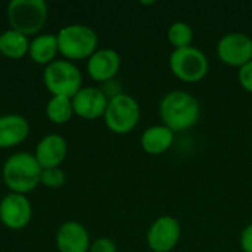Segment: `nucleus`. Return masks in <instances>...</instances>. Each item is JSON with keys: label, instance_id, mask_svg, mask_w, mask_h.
<instances>
[{"label": "nucleus", "instance_id": "obj_1", "mask_svg": "<svg viewBox=\"0 0 252 252\" xmlns=\"http://www.w3.org/2000/svg\"><path fill=\"white\" fill-rule=\"evenodd\" d=\"M158 111L162 124L176 134L189 131L201 118L199 100L190 92L180 89L165 93L159 102Z\"/></svg>", "mask_w": 252, "mask_h": 252}, {"label": "nucleus", "instance_id": "obj_2", "mask_svg": "<svg viewBox=\"0 0 252 252\" xmlns=\"http://www.w3.org/2000/svg\"><path fill=\"white\" fill-rule=\"evenodd\" d=\"M41 171L43 168L37 162L34 154L18 152L6 159L3 164L1 176L10 192L25 195L38 186Z\"/></svg>", "mask_w": 252, "mask_h": 252}, {"label": "nucleus", "instance_id": "obj_3", "mask_svg": "<svg viewBox=\"0 0 252 252\" xmlns=\"http://www.w3.org/2000/svg\"><path fill=\"white\" fill-rule=\"evenodd\" d=\"M56 38L59 53H62L66 61L89 59L97 50L99 44L96 31L83 24H72L63 27L58 32Z\"/></svg>", "mask_w": 252, "mask_h": 252}, {"label": "nucleus", "instance_id": "obj_4", "mask_svg": "<svg viewBox=\"0 0 252 252\" xmlns=\"http://www.w3.org/2000/svg\"><path fill=\"white\" fill-rule=\"evenodd\" d=\"M168 66L179 81L195 84L208 75L210 61L201 49L192 44L189 47L173 50L168 58Z\"/></svg>", "mask_w": 252, "mask_h": 252}, {"label": "nucleus", "instance_id": "obj_5", "mask_svg": "<svg viewBox=\"0 0 252 252\" xmlns=\"http://www.w3.org/2000/svg\"><path fill=\"white\" fill-rule=\"evenodd\" d=\"M6 13L12 30L24 35H32L44 27L49 7L44 0H12Z\"/></svg>", "mask_w": 252, "mask_h": 252}, {"label": "nucleus", "instance_id": "obj_6", "mask_svg": "<svg viewBox=\"0 0 252 252\" xmlns=\"http://www.w3.org/2000/svg\"><path fill=\"white\" fill-rule=\"evenodd\" d=\"M140 118L142 109L139 102L127 93H121L109 99L103 115L108 130L115 134L131 133L139 126Z\"/></svg>", "mask_w": 252, "mask_h": 252}, {"label": "nucleus", "instance_id": "obj_7", "mask_svg": "<svg viewBox=\"0 0 252 252\" xmlns=\"http://www.w3.org/2000/svg\"><path fill=\"white\" fill-rule=\"evenodd\" d=\"M46 89L53 96H65L72 99L83 87V74L71 61L55 59L43 72Z\"/></svg>", "mask_w": 252, "mask_h": 252}, {"label": "nucleus", "instance_id": "obj_8", "mask_svg": "<svg viewBox=\"0 0 252 252\" xmlns=\"http://www.w3.org/2000/svg\"><path fill=\"white\" fill-rule=\"evenodd\" d=\"M216 53L224 65L239 69L252 61V37L241 31L227 32L217 41Z\"/></svg>", "mask_w": 252, "mask_h": 252}, {"label": "nucleus", "instance_id": "obj_9", "mask_svg": "<svg viewBox=\"0 0 252 252\" xmlns=\"http://www.w3.org/2000/svg\"><path fill=\"white\" fill-rule=\"evenodd\" d=\"M182 239V224L173 216H161L155 219L148 232L146 244L152 252H171Z\"/></svg>", "mask_w": 252, "mask_h": 252}, {"label": "nucleus", "instance_id": "obj_10", "mask_svg": "<svg viewBox=\"0 0 252 252\" xmlns=\"http://www.w3.org/2000/svg\"><path fill=\"white\" fill-rule=\"evenodd\" d=\"M31 217L32 207L25 195L10 192L0 201V221L4 227L21 230L31 221Z\"/></svg>", "mask_w": 252, "mask_h": 252}, {"label": "nucleus", "instance_id": "obj_11", "mask_svg": "<svg viewBox=\"0 0 252 252\" xmlns=\"http://www.w3.org/2000/svg\"><path fill=\"white\" fill-rule=\"evenodd\" d=\"M74 114L83 120L103 118L109 99L99 87H81L71 99Z\"/></svg>", "mask_w": 252, "mask_h": 252}, {"label": "nucleus", "instance_id": "obj_12", "mask_svg": "<svg viewBox=\"0 0 252 252\" xmlns=\"http://www.w3.org/2000/svg\"><path fill=\"white\" fill-rule=\"evenodd\" d=\"M121 69V56L117 50L105 47L97 49L87 59V74L97 83H106L115 80Z\"/></svg>", "mask_w": 252, "mask_h": 252}, {"label": "nucleus", "instance_id": "obj_13", "mask_svg": "<svg viewBox=\"0 0 252 252\" xmlns=\"http://www.w3.org/2000/svg\"><path fill=\"white\" fill-rule=\"evenodd\" d=\"M92 245L89 230L78 221H65L56 232L59 252H89Z\"/></svg>", "mask_w": 252, "mask_h": 252}, {"label": "nucleus", "instance_id": "obj_14", "mask_svg": "<svg viewBox=\"0 0 252 252\" xmlns=\"http://www.w3.org/2000/svg\"><path fill=\"white\" fill-rule=\"evenodd\" d=\"M68 154V143L61 134L44 136L35 148L34 157L43 170L56 168L62 164Z\"/></svg>", "mask_w": 252, "mask_h": 252}, {"label": "nucleus", "instance_id": "obj_15", "mask_svg": "<svg viewBox=\"0 0 252 252\" xmlns=\"http://www.w3.org/2000/svg\"><path fill=\"white\" fill-rule=\"evenodd\" d=\"M176 140V133L171 131L167 126L161 124H154L148 127L142 136H140V146L143 152L152 157L162 155L168 152Z\"/></svg>", "mask_w": 252, "mask_h": 252}, {"label": "nucleus", "instance_id": "obj_16", "mask_svg": "<svg viewBox=\"0 0 252 252\" xmlns=\"http://www.w3.org/2000/svg\"><path fill=\"white\" fill-rule=\"evenodd\" d=\"M30 133V124L19 114H6L0 117V148L7 149L22 143Z\"/></svg>", "mask_w": 252, "mask_h": 252}, {"label": "nucleus", "instance_id": "obj_17", "mask_svg": "<svg viewBox=\"0 0 252 252\" xmlns=\"http://www.w3.org/2000/svg\"><path fill=\"white\" fill-rule=\"evenodd\" d=\"M58 52V38L55 34H41L30 41L28 55L35 63L47 66L55 61Z\"/></svg>", "mask_w": 252, "mask_h": 252}, {"label": "nucleus", "instance_id": "obj_18", "mask_svg": "<svg viewBox=\"0 0 252 252\" xmlns=\"http://www.w3.org/2000/svg\"><path fill=\"white\" fill-rule=\"evenodd\" d=\"M30 40L19 31L6 30L0 34V53L10 59H19L28 53Z\"/></svg>", "mask_w": 252, "mask_h": 252}, {"label": "nucleus", "instance_id": "obj_19", "mask_svg": "<svg viewBox=\"0 0 252 252\" xmlns=\"http://www.w3.org/2000/svg\"><path fill=\"white\" fill-rule=\"evenodd\" d=\"M46 115L55 124L68 123L74 115L71 99L65 96H52L46 105Z\"/></svg>", "mask_w": 252, "mask_h": 252}, {"label": "nucleus", "instance_id": "obj_20", "mask_svg": "<svg viewBox=\"0 0 252 252\" xmlns=\"http://www.w3.org/2000/svg\"><path fill=\"white\" fill-rule=\"evenodd\" d=\"M193 37V28L185 21H176L167 30V40L173 46V50L192 46Z\"/></svg>", "mask_w": 252, "mask_h": 252}, {"label": "nucleus", "instance_id": "obj_21", "mask_svg": "<svg viewBox=\"0 0 252 252\" xmlns=\"http://www.w3.org/2000/svg\"><path fill=\"white\" fill-rule=\"evenodd\" d=\"M40 183H43L46 188L58 189V188L63 186V183H65V173L59 167H56V168H46V170L41 171Z\"/></svg>", "mask_w": 252, "mask_h": 252}, {"label": "nucleus", "instance_id": "obj_22", "mask_svg": "<svg viewBox=\"0 0 252 252\" xmlns=\"http://www.w3.org/2000/svg\"><path fill=\"white\" fill-rule=\"evenodd\" d=\"M238 81L241 84V87L251 93L252 94V61L248 62L247 65H244L242 68H239L238 71Z\"/></svg>", "mask_w": 252, "mask_h": 252}, {"label": "nucleus", "instance_id": "obj_23", "mask_svg": "<svg viewBox=\"0 0 252 252\" xmlns=\"http://www.w3.org/2000/svg\"><path fill=\"white\" fill-rule=\"evenodd\" d=\"M89 252H118L117 244L109 238H97L92 242Z\"/></svg>", "mask_w": 252, "mask_h": 252}, {"label": "nucleus", "instance_id": "obj_24", "mask_svg": "<svg viewBox=\"0 0 252 252\" xmlns=\"http://www.w3.org/2000/svg\"><path fill=\"white\" fill-rule=\"evenodd\" d=\"M239 245L242 252H252V223L242 229L239 236Z\"/></svg>", "mask_w": 252, "mask_h": 252}, {"label": "nucleus", "instance_id": "obj_25", "mask_svg": "<svg viewBox=\"0 0 252 252\" xmlns=\"http://www.w3.org/2000/svg\"><path fill=\"white\" fill-rule=\"evenodd\" d=\"M102 92L106 94V97H108V99H112V97H115V96H118V94L124 93V92L121 90V86H120V83H118L117 80H111V81L103 83Z\"/></svg>", "mask_w": 252, "mask_h": 252}]
</instances>
